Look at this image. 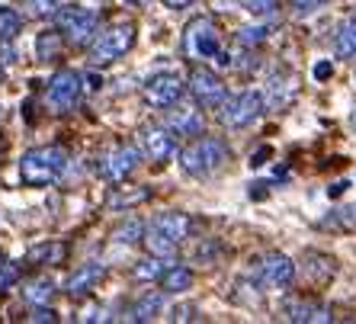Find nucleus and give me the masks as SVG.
<instances>
[{"mask_svg":"<svg viewBox=\"0 0 356 324\" xmlns=\"http://www.w3.org/2000/svg\"><path fill=\"white\" fill-rule=\"evenodd\" d=\"M67 170V151L58 145H45V148L26 151L19 161V180L26 186H51L58 183Z\"/></svg>","mask_w":356,"mask_h":324,"instance_id":"obj_1","label":"nucleus"},{"mask_svg":"<svg viewBox=\"0 0 356 324\" xmlns=\"http://www.w3.org/2000/svg\"><path fill=\"white\" fill-rule=\"evenodd\" d=\"M164 308V292H145L132 308H129V321H154Z\"/></svg>","mask_w":356,"mask_h":324,"instance_id":"obj_19","label":"nucleus"},{"mask_svg":"<svg viewBox=\"0 0 356 324\" xmlns=\"http://www.w3.org/2000/svg\"><path fill=\"white\" fill-rule=\"evenodd\" d=\"M266 35H270L266 26H248V29L238 33V42L241 45H260V42H266Z\"/></svg>","mask_w":356,"mask_h":324,"instance_id":"obj_29","label":"nucleus"},{"mask_svg":"<svg viewBox=\"0 0 356 324\" xmlns=\"http://www.w3.org/2000/svg\"><path fill=\"white\" fill-rule=\"evenodd\" d=\"M334 51H337V58H356V13L340 23L337 35H334Z\"/></svg>","mask_w":356,"mask_h":324,"instance_id":"obj_20","label":"nucleus"},{"mask_svg":"<svg viewBox=\"0 0 356 324\" xmlns=\"http://www.w3.org/2000/svg\"><path fill=\"white\" fill-rule=\"evenodd\" d=\"M264 109V97L257 90H241L234 97H225V103L218 106V119L225 129H248L257 122Z\"/></svg>","mask_w":356,"mask_h":324,"instance_id":"obj_5","label":"nucleus"},{"mask_svg":"<svg viewBox=\"0 0 356 324\" xmlns=\"http://www.w3.org/2000/svg\"><path fill=\"white\" fill-rule=\"evenodd\" d=\"M190 97L199 103V106H206V109H218L225 103V97H228V87H225V81L212 71V67H193V74H190Z\"/></svg>","mask_w":356,"mask_h":324,"instance_id":"obj_7","label":"nucleus"},{"mask_svg":"<svg viewBox=\"0 0 356 324\" xmlns=\"http://www.w3.org/2000/svg\"><path fill=\"white\" fill-rule=\"evenodd\" d=\"M292 77H286V74H273L270 81H266V97H264V106L266 109H282L286 103H289V97H292Z\"/></svg>","mask_w":356,"mask_h":324,"instance_id":"obj_18","label":"nucleus"},{"mask_svg":"<svg viewBox=\"0 0 356 324\" xmlns=\"http://www.w3.org/2000/svg\"><path fill=\"white\" fill-rule=\"evenodd\" d=\"M334 225L340 228H356V206H343L334 212Z\"/></svg>","mask_w":356,"mask_h":324,"instance_id":"obj_32","label":"nucleus"},{"mask_svg":"<svg viewBox=\"0 0 356 324\" xmlns=\"http://www.w3.org/2000/svg\"><path fill=\"white\" fill-rule=\"evenodd\" d=\"M174 318H177V321H186V318H193V308H177Z\"/></svg>","mask_w":356,"mask_h":324,"instance_id":"obj_39","label":"nucleus"},{"mask_svg":"<svg viewBox=\"0 0 356 324\" xmlns=\"http://www.w3.org/2000/svg\"><path fill=\"white\" fill-rule=\"evenodd\" d=\"M164 7H170V10H183V7H190L193 0H161Z\"/></svg>","mask_w":356,"mask_h":324,"instance_id":"obj_38","label":"nucleus"},{"mask_svg":"<svg viewBox=\"0 0 356 324\" xmlns=\"http://www.w3.org/2000/svg\"><path fill=\"white\" fill-rule=\"evenodd\" d=\"M145 248H148L154 257H164L167 260V257H174L180 244L170 241V238H164V234L154 232V228H145Z\"/></svg>","mask_w":356,"mask_h":324,"instance_id":"obj_24","label":"nucleus"},{"mask_svg":"<svg viewBox=\"0 0 356 324\" xmlns=\"http://www.w3.org/2000/svg\"><path fill=\"white\" fill-rule=\"evenodd\" d=\"M286 318L296 324H331L334 315L331 308L321 305V302L315 299H292L286 302Z\"/></svg>","mask_w":356,"mask_h":324,"instance_id":"obj_15","label":"nucleus"},{"mask_svg":"<svg viewBox=\"0 0 356 324\" xmlns=\"http://www.w3.org/2000/svg\"><path fill=\"white\" fill-rule=\"evenodd\" d=\"M289 7H292V17L305 19V17H312V13H318V10L324 7V0H289Z\"/></svg>","mask_w":356,"mask_h":324,"instance_id":"obj_30","label":"nucleus"},{"mask_svg":"<svg viewBox=\"0 0 356 324\" xmlns=\"http://www.w3.org/2000/svg\"><path fill=\"white\" fill-rule=\"evenodd\" d=\"M167 129L174 135H202V129H206V119H202V113H199L196 106H190V103L180 100L174 103V109L167 113Z\"/></svg>","mask_w":356,"mask_h":324,"instance_id":"obj_14","label":"nucleus"},{"mask_svg":"<svg viewBox=\"0 0 356 324\" xmlns=\"http://www.w3.org/2000/svg\"><path fill=\"white\" fill-rule=\"evenodd\" d=\"M61 49H65V35H61V29L39 33V39H35V58H39V61L61 58Z\"/></svg>","mask_w":356,"mask_h":324,"instance_id":"obj_21","label":"nucleus"},{"mask_svg":"<svg viewBox=\"0 0 356 324\" xmlns=\"http://www.w3.org/2000/svg\"><path fill=\"white\" fill-rule=\"evenodd\" d=\"M141 164V151L135 145H116V148H109L103 158H99L97 170L103 180L109 183H122L135 174V167Z\"/></svg>","mask_w":356,"mask_h":324,"instance_id":"obj_8","label":"nucleus"},{"mask_svg":"<svg viewBox=\"0 0 356 324\" xmlns=\"http://www.w3.org/2000/svg\"><path fill=\"white\" fill-rule=\"evenodd\" d=\"M347 186H350V183H347V180H340V183H334V186H327V196H334V200H337V196H343V193H347Z\"/></svg>","mask_w":356,"mask_h":324,"instance_id":"obj_36","label":"nucleus"},{"mask_svg":"<svg viewBox=\"0 0 356 324\" xmlns=\"http://www.w3.org/2000/svg\"><path fill=\"white\" fill-rule=\"evenodd\" d=\"M164 257H154V254H151L148 260H141L138 266H135V276H138L141 283H151V280H161V276H164Z\"/></svg>","mask_w":356,"mask_h":324,"instance_id":"obj_28","label":"nucleus"},{"mask_svg":"<svg viewBox=\"0 0 356 324\" xmlns=\"http://www.w3.org/2000/svg\"><path fill=\"white\" fill-rule=\"evenodd\" d=\"M23 299L29 305H49L55 299V283L51 280H33V283L23 289Z\"/></svg>","mask_w":356,"mask_h":324,"instance_id":"obj_25","label":"nucleus"},{"mask_svg":"<svg viewBox=\"0 0 356 324\" xmlns=\"http://www.w3.org/2000/svg\"><path fill=\"white\" fill-rule=\"evenodd\" d=\"M29 321H58V315H55L49 305H33V315H29Z\"/></svg>","mask_w":356,"mask_h":324,"instance_id":"obj_34","label":"nucleus"},{"mask_svg":"<svg viewBox=\"0 0 356 324\" xmlns=\"http://www.w3.org/2000/svg\"><path fill=\"white\" fill-rule=\"evenodd\" d=\"M65 244L58 241H45V244H35L33 250H29V260H35V264H45V266H55L65 260Z\"/></svg>","mask_w":356,"mask_h":324,"instance_id":"obj_22","label":"nucleus"},{"mask_svg":"<svg viewBox=\"0 0 356 324\" xmlns=\"http://www.w3.org/2000/svg\"><path fill=\"white\" fill-rule=\"evenodd\" d=\"M0 81H3V65H0Z\"/></svg>","mask_w":356,"mask_h":324,"instance_id":"obj_41","label":"nucleus"},{"mask_svg":"<svg viewBox=\"0 0 356 324\" xmlns=\"http://www.w3.org/2000/svg\"><path fill=\"white\" fill-rule=\"evenodd\" d=\"M270 154H273V151H270V148H260V151H257V154H254V158H250V164H254V167L266 164V158H270Z\"/></svg>","mask_w":356,"mask_h":324,"instance_id":"obj_37","label":"nucleus"},{"mask_svg":"<svg viewBox=\"0 0 356 324\" xmlns=\"http://www.w3.org/2000/svg\"><path fill=\"white\" fill-rule=\"evenodd\" d=\"M141 151H145L154 164L170 161V158H174V151H177L174 132H170V129H164V125H148V129H141Z\"/></svg>","mask_w":356,"mask_h":324,"instance_id":"obj_11","label":"nucleus"},{"mask_svg":"<svg viewBox=\"0 0 356 324\" xmlns=\"http://www.w3.org/2000/svg\"><path fill=\"white\" fill-rule=\"evenodd\" d=\"M113 241L116 244H125V248H132V244L145 241V225L138 218H129L125 225H119L116 232H113Z\"/></svg>","mask_w":356,"mask_h":324,"instance_id":"obj_27","label":"nucleus"},{"mask_svg":"<svg viewBox=\"0 0 356 324\" xmlns=\"http://www.w3.org/2000/svg\"><path fill=\"white\" fill-rule=\"evenodd\" d=\"M148 228H154V232H161L164 238H170V241H177V244H183L186 238H190V228H193V222H190V216L186 212H161V216H154L151 218V225Z\"/></svg>","mask_w":356,"mask_h":324,"instance_id":"obj_16","label":"nucleus"},{"mask_svg":"<svg viewBox=\"0 0 356 324\" xmlns=\"http://www.w3.org/2000/svg\"><path fill=\"white\" fill-rule=\"evenodd\" d=\"M23 33V17L13 7H0V42H13Z\"/></svg>","mask_w":356,"mask_h":324,"instance_id":"obj_26","label":"nucleus"},{"mask_svg":"<svg viewBox=\"0 0 356 324\" xmlns=\"http://www.w3.org/2000/svg\"><path fill=\"white\" fill-rule=\"evenodd\" d=\"M228 158H232V148L216 135H206V138H193L180 151V167L190 177H212L228 164Z\"/></svg>","mask_w":356,"mask_h":324,"instance_id":"obj_2","label":"nucleus"},{"mask_svg":"<svg viewBox=\"0 0 356 324\" xmlns=\"http://www.w3.org/2000/svg\"><path fill=\"white\" fill-rule=\"evenodd\" d=\"M135 45V23H113L109 29L97 33V39L90 42V61L93 65H113L125 55V51H132Z\"/></svg>","mask_w":356,"mask_h":324,"instance_id":"obj_3","label":"nucleus"},{"mask_svg":"<svg viewBox=\"0 0 356 324\" xmlns=\"http://www.w3.org/2000/svg\"><path fill=\"white\" fill-rule=\"evenodd\" d=\"M19 7H23L26 17H33V19H51V17H58V10L65 3L61 0H19Z\"/></svg>","mask_w":356,"mask_h":324,"instance_id":"obj_23","label":"nucleus"},{"mask_svg":"<svg viewBox=\"0 0 356 324\" xmlns=\"http://www.w3.org/2000/svg\"><path fill=\"white\" fill-rule=\"evenodd\" d=\"M244 10L250 17H270L276 10V0H244Z\"/></svg>","mask_w":356,"mask_h":324,"instance_id":"obj_31","label":"nucleus"},{"mask_svg":"<svg viewBox=\"0 0 356 324\" xmlns=\"http://www.w3.org/2000/svg\"><path fill=\"white\" fill-rule=\"evenodd\" d=\"M158 283H161V289H164L167 295H180V292L193 289V270L190 266H180V264H170Z\"/></svg>","mask_w":356,"mask_h":324,"instance_id":"obj_17","label":"nucleus"},{"mask_svg":"<svg viewBox=\"0 0 356 324\" xmlns=\"http://www.w3.org/2000/svg\"><path fill=\"white\" fill-rule=\"evenodd\" d=\"M260 280H264L266 289H286L296 280V264L286 254H270L260 264Z\"/></svg>","mask_w":356,"mask_h":324,"instance_id":"obj_12","label":"nucleus"},{"mask_svg":"<svg viewBox=\"0 0 356 324\" xmlns=\"http://www.w3.org/2000/svg\"><path fill=\"white\" fill-rule=\"evenodd\" d=\"M81 90H83V77L71 67L58 71V74L49 81V93H45V100L55 113H67V109H74V103L81 100Z\"/></svg>","mask_w":356,"mask_h":324,"instance_id":"obj_9","label":"nucleus"},{"mask_svg":"<svg viewBox=\"0 0 356 324\" xmlns=\"http://www.w3.org/2000/svg\"><path fill=\"white\" fill-rule=\"evenodd\" d=\"M327 77H334V65L331 61H318L315 65V81H327Z\"/></svg>","mask_w":356,"mask_h":324,"instance_id":"obj_35","label":"nucleus"},{"mask_svg":"<svg viewBox=\"0 0 356 324\" xmlns=\"http://www.w3.org/2000/svg\"><path fill=\"white\" fill-rule=\"evenodd\" d=\"M103 276H106V266H103V264H83V266H77L74 273L67 276L65 292L71 295V299L90 295V292L97 289L99 283H103Z\"/></svg>","mask_w":356,"mask_h":324,"instance_id":"obj_13","label":"nucleus"},{"mask_svg":"<svg viewBox=\"0 0 356 324\" xmlns=\"http://www.w3.org/2000/svg\"><path fill=\"white\" fill-rule=\"evenodd\" d=\"M58 29L65 35V42L71 45H90L99 33V13L83 7H61L58 10Z\"/></svg>","mask_w":356,"mask_h":324,"instance_id":"obj_6","label":"nucleus"},{"mask_svg":"<svg viewBox=\"0 0 356 324\" xmlns=\"http://www.w3.org/2000/svg\"><path fill=\"white\" fill-rule=\"evenodd\" d=\"M183 51L190 61H209L218 58L222 51V35H218V26L212 17H196L186 33H183Z\"/></svg>","mask_w":356,"mask_h":324,"instance_id":"obj_4","label":"nucleus"},{"mask_svg":"<svg viewBox=\"0 0 356 324\" xmlns=\"http://www.w3.org/2000/svg\"><path fill=\"white\" fill-rule=\"evenodd\" d=\"M183 90H186V83H183L180 74H174V71H161V74L148 77L145 81V100L151 103L154 109H170L177 100L183 97Z\"/></svg>","mask_w":356,"mask_h":324,"instance_id":"obj_10","label":"nucleus"},{"mask_svg":"<svg viewBox=\"0 0 356 324\" xmlns=\"http://www.w3.org/2000/svg\"><path fill=\"white\" fill-rule=\"evenodd\" d=\"M350 125H353V129H356V109H353V116H350Z\"/></svg>","mask_w":356,"mask_h":324,"instance_id":"obj_40","label":"nucleus"},{"mask_svg":"<svg viewBox=\"0 0 356 324\" xmlns=\"http://www.w3.org/2000/svg\"><path fill=\"white\" fill-rule=\"evenodd\" d=\"M19 280V266L17 264H0V289H7Z\"/></svg>","mask_w":356,"mask_h":324,"instance_id":"obj_33","label":"nucleus"}]
</instances>
